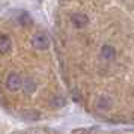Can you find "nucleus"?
I'll return each mask as SVG.
<instances>
[{
	"instance_id": "nucleus-1",
	"label": "nucleus",
	"mask_w": 134,
	"mask_h": 134,
	"mask_svg": "<svg viewBox=\"0 0 134 134\" xmlns=\"http://www.w3.org/2000/svg\"><path fill=\"white\" fill-rule=\"evenodd\" d=\"M6 86L9 91H18L23 86V79L18 72H11L6 79Z\"/></svg>"
},
{
	"instance_id": "nucleus-2",
	"label": "nucleus",
	"mask_w": 134,
	"mask_h": 134,
	"mask_svg": "<svg viewBox=\"0 0 134 134\" xmlns=\"http://www.w3.org/2000/svg\"><path fill=\"white\" fill-rule=\"evenodd\" d=\"M33 45L38 47V48H41V50H47L50 47L48 36L44 35V33H36V35L33 36Z\"/></svg>"
},
{
	"instance_id": "nucleus-3",
	"label": "nucleus",
	"mask_w": 134,
	"mask_h": 134,
	"mask_svg": "<svg viewBox=\"0 0 134 134\" xmlns=\"http://www.w3.org/2000/svg\"><path fill=\"white\" fill-rule=\"evenodd\" d=\"M101 59L107 62H111L116 59V50L111 45H104L101 48Z\"/></svg>"
},
{
	"instance_id": "nucleus-4",
	"label": "nucleus",
	"mask_w": 134,
	"mask_h": 134,
	"mask_svg": "<svg viewBox=\"0 0 134 134\" xmlns=\"http://www.w3.org/2000/svg\"><path fill=\"white\" fill-rule=\"evenodd\" d=\"M71 21H72V24L75 26V27L81 29V27H85V26L87 24L89 18H87V15H86V14L77 12V14H74L72 17H71Z\"/></svg>"
},
{
	"instance_id": "nucleus-5",
	"label": "nucleus",
	"mask_w": 134,
	"mask_h": 134,
	"mask_svg": "<svg viewBox=\"0 0 134 134\" xmlns=\"http://www.w3.org/2000/svg\"><path fill=\"white\" fill-rule=\"evenodd\" d=\"M11 47H12L11 38L6 36V35H2V36H0V53H2V54L8 53V51L11 50Z\"/></svg>"
},
{
	"instance_id": "nucleus-6",
	"label": "nucleus",
	"mask_w": 134,
	"mask_h": 134,
	"mask_svg": "<svg viewBox=\"0 0 134 134\" xmlns=\"http://www.w3.org/2000/svg\"><path fill=\"white\" fill-rule=\"evenodd\" d=\"M23 89H24V92L29 95V93H33L35 92V89H36V81L33 79H26L23 80Z\"/></svg>"
},
{
	"instance_id": "nucleus-7",
	"label": "nucleus",
	"mask_w": 134,
	"mask_h": 134,
	"mask_svg": "<svg viewBox=\"0 0 134 134\" xmlns=\"http://www.w3.org/2000/svg\"><path fill=\"white\" fill-rule=\"evenodd\" d=\"M97 105H98V109H101V110H109L111 107V99L109 97H105V95H101L98 98Z\"/></svg>"
},
{
	"instance_id": "nucleus-8",
	"label": "nucleus",
	"mask_w": 134,
	"mask_h": 134,
	"mask_svg": "<svg viewBox=\"0 0 134 134\" xmlns=\"http://www.w3.org/2000/svg\"><path fill=\"white\" fill-rule=\"evenodd\" d=\"M24 118H29V119H38V113H32V111H29V113H24Z\"/></svg>"
}]
</instances>
